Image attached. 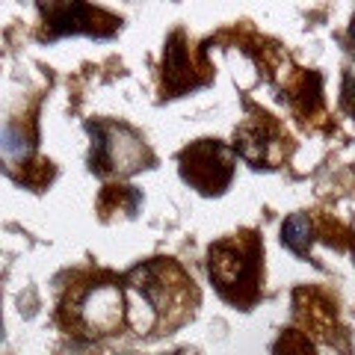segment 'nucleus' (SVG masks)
Here are the masks:
<instances>
[{
	"label": "nucleus",
	"mask_w": 355,
	"mask_h": 355,
	"mask_svg": "<svg viewBox=\"0 0 355 355\" xmlns=\"http://www.w3.org/2000/svg\"><path fill=\"white\" fill-rule=\"evenodd\" d=\"M187 71H190V57H187V48H184V36L175 33L169 48H166V62H163V74L169 80L172 89H184L187 83Z\"/></svg>",
	"instance_id": "obj_8"
},
{
	"label": "nucleus",
	"mask_w": 355,
	"mask_h": 355,
	"mask_svg": "<svg viewBox=\"0 0 355 355\" xmlns=\"http://www.w3.org/2000/svg\"><path fill=\"white\" fill-rule=\"evenodd\" d=\"M261 246L252 234L222 240L210 249V279L231 302L249 305L258 296Z\"/></svg>",
	"instance_id": "obj_1"
},
{
	"label": "nucleus",
	"mask_w": 355,
	"mask_h": 355,
	"mask_svg": "<svg viewBox=\"0 0 355 355\" xmlns=\"http://www.w3.org/2000/svg\"><path fill=\"white\" fill-rule=\"evenodd\" d=\"M181 175L198 193H222L234 175V157L219 142L202 139L181 154Z\"/></svg>",
	"instance_id": "obj_3"
},
{
	"label": "nucleus",
	"mask_w": 355,
	"mask_h": 355,
	"mask_svg": "<svg viewBox=\"0 0 355 355\" xmlns=\"http://www.w3.org/2000/svg\"><path fill=\"white\" fill-rule=\"evenodd\" d=\"M27 154H30V142L24 137V130H18V128L0 130V157L9 163H21Z\"/></svg>",
	"instance_id": "obj_10"
},
{
	"label": "nucleus",
	"mask_w": 355,
	"mask_h": 355,
	"mask_svg": "<svg viewBox=\"0 0 355 355\" xmlns=\"http://www.w3.org/2000/svg\"><path fill=\"white\" fill-rule=\"evenodd\" d=\"M282 243L293 254H305L311 246V219L305 214H293L282 228Z\"/></svg>",
	"instance_id": "obj_9"
},
{
	"label": "nucleus",
	"mask_w": 355,
	"mask_h": 355,
	"mask_svg": "<svg viewBox=\"0 0 355 355\" xmlns=\"http://www.w3.org/2000/svg\"><path fill=\"white\" fill-rule=\"evenodd\" d=\"M272 137H266V130L261 125H252V128H243L237 133V151H240V157L243 160H249L254 166H261V163H275L272 157Z\"/></svg>",
	"instance_id": "obj_7"
},
{
	"label": "nucleus",
	"mask_w": 355,
	"mask_h": 355,
	"mask_svg": "<svg viewBox=\"0 0 355 355\" xmlns=\"http://www.w3.org/2000/svg\"><path fill=\"white\" fill-rule=\"evenodd\" d=\"M130 284H133V291L148 299V305L157 317H163L166 311H181V317H184L193 282H187L178 266L163 263V261L139 266V270H133Z\"/></svg>",
	"instance_id": "obj_2"
},
{
	"label": "nucleus",
	"mask_w": 355,
	"mask_h": 355,
	"mask_svg": "<svg viewBox=\"0 0 355 355\" xmlns=\"http://www.w3.org/2000/svg\"><path fill=\"white\" fill-rule=\"evenodd\" d=\"M352 42H355V21H352Z\"/></svg>",
	"instance_id": "obj_11"
},
{
	"label": "nucleus",
	"mask_w": 355,
	"mask_h": 355,
	"mask_svg": "<svg viewBox=\"0 0 355 355\" xmlns=\"http://www.w3.org/2000/svg\"><path fill=\"white\" fill-rule=\"evenodd\" d=\"M42 15L48 18L51 30L62 36V33H95V36H107V30L98 27V21H116L101 9H92L86 3H57V6H39Z\"/></svg>",
	"instance_id": "obj_6"
},
{
	"label": "nucleus",
	"mask_w": 355,
	"mask_h": 355,
	"mask_svg": "<svg viewBox=\"0 0 355 355\" xmlns=\"http://www.w3.org/2000/svg\"><path fill=\"white\" fill-rule=\"evenodd\" d=\"M95 148H92V169L98 172H119L130 175L146 160L142 139L125 125H92Z\"/></svg>",
	"instance_id": "obj_4"
},
{
	"label": "nucleus",
	"mask_w": 355,
	"mask_h": 355,
	"mask_svg": "<svg viewBox=\"0 0 355 355\" xmlns=\"http://www.w3.org/2000/svg\"><path fill=\"white\" fill-rule=\"evenodd\" d=\"M71 317L89 331H110L121 317V293L113 284H92L71 302Z\"/></svg>",
	"instance_id": "obj_5"
}]
</instances>
